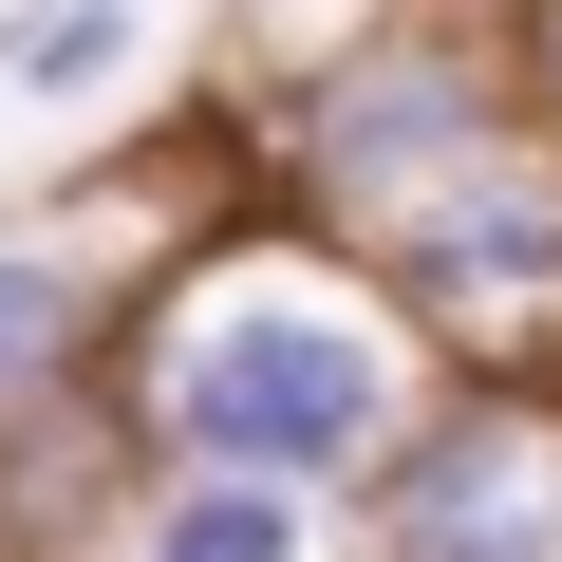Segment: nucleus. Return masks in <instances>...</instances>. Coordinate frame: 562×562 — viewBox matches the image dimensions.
Here are the masks:
<instances>
[{"label": "nucleus", "instance_id": "obj_1", "mask_svg": "<svg viewBox=\"0 0 562 562\" xmlns=\"http://www.w3.org/2000/svg\"><path fill=\"white\" fill-rule=\"evenodd\" d=\"M132 450L150 469H281V487H375L431 413V338L413 301L338 244H262L225 225L206 262L150 281V319H132Z\"/></svg>", "mask_w": 562, "mask_h": 562}, {"label": "nucleus", "instance_id": "obj_2", "mask_svg": "<svg viewBox=\"0 0 562 562\" xmlns=\"http://www.w3.org/2000/svg\"><path fill=\"white\" fill-rule=\"evenodd\" d=\"M543 94H525V38L487 20H394V38H319L281 76V188H301L319 244H375L394 206H431L469 150H506Z\"/></svg>", "mask_w": 562, "mask_h": 562}, {"label": "nucleus", "instance_id": "obj_3", "mask_svg": "<svg viewBox=\"0 0 562 562\" xmlns=\"http://www.w3.org/2000/svg\"><path fill=\"white\" fill-rule=\"evenodd\" d=\"M357 262L413 301V338H431V357L525 375V357L562 338V132L525 113V132H506V150H469L431 206H394Z\"/></svg>", "mask_w": 562, "mask_h": 562}, {"label": "nucleus", "instance_id": "obj_4", "mask_svg": "<svg viewBox=\"0 0 562 562\" xmlns=\"http://www.w3.org/2000/svg\"><path fill=\"white\" fill-rule=\"evenodd\" d=\"M357 506L375 562H562V375H450Z\"/></svg>", "mask_w": 562, "mask_h": 562}, {"label": "nucleus", "instance_id": "obj_5", "mask_svg": "<svg viewBox=\"0 0 562 562\" xmlns=\"http://www.w3.org/2000/svg\"><path fill=\"white\" fill-rule=\"evenodd\" d=\"M113 562H375V543H338V487L281 469H132Z\"/></svg>", "mask_w": 562, "mask_h": 562}, {"label": "nucleus", "instance_id": "obj_6", "mask_svg": "<svg viewBox=\"0 0 562 562\" xmlns=\"http://www.w3.org/2000/svg\"><path fill=\"white\" fill-rule=\"evenodd\" d=\"M76 357H94V262L76 244H0V431L57 413Z\"/></svg>", "mask_w": 562, "mask_h": 562}, {"label": "nucleus", "instance_id": "obj_7", "mask_svg": "<svg viewBox=\"0 0 562 562\" xmlns=\"http://www.w3.org/2000/svg\"><path fill=\"white\" fill-rule=\"evenodd\" d=\"M132 57V0H0V94H94Z\"/></svg>", "mask_w": 562, "mask_h": 562}, {"label": "nucleus", "instance_id": "obj_8", "mask_svg": "<svg viewBox=\"0 0 562 562\" xmlns=\"http://www.w3.org/2000/svg\"><path fill=\"white\" fill-rule=\"evenodd\" d=\"M506 38H525V94H543V132H562V0H506Z\"/></svg>", "mask_w": 562, "mask_h": 562}, {"label": "nucleus", "instance_id": "obj_9", "mask_svg": "<svg viewBox=\"0 0 562 562\" xmlns=\"http://www.w3.org/2000/svg\"><path fill=\"white\" fill-rule=\"evenodd\" d=\"M0 562H20V487H0Z\"/></svg>", "mask_w": 562, "mask_h": 562}]
</instances>
